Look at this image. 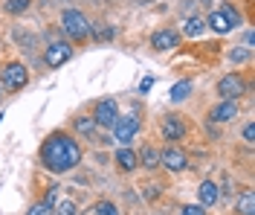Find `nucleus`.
<instances>
[{"label":"nucleus","mask_w":255,"mask_h":215,"mask_svg":"<svg viewBox=\"0 0 255 215\" xmlns=\"http://www.w3.org/2000/svg\"><path fill=\"white\" fill-rule=\"evenodd\" d=\"M41 163L47 166L49 172H55V175H64V172L76 169L81 163L79 143L70 134H61V131L49 134L44 140V146H41Z\"/></svg>","instance_id":"f257e3e1"},{"label":"nucleus","mask_w":255,"mask_h":215,"mask_svg":"<svg viewBox=\"0 0 255 215\" xmlns=\"http://www.w3.org/2000/svg\"><path fill=\"white\" fill-rule=\"evenodd\" d=\"M29 3H32V0H6V3H3V9H6L9 15H20V12H26V9H29Z\"/></svg>","instance_id":"412c9836"},{"label":"nucleus","mask_w":255,"mask_h":215,"mask_svg":"<svg viewBox=\"0 0 255 215\" xmlns=\"http://www.w3.org/2000/svg\"><path fill=\"white\" fill-rule=\"evenodd\" d=\"M139 116L136 114H125V116H119L116 122H113V140L116 143H122V146H128L133 137H136V131H139Z\"/></svg>","instance_id":"7ed1b4c3"},{"label":"nucleus","mask_w":255,"mask_h":215,"mask_svg":"<svg viewBox=\"0 0 255 215\" xmlns=\"http://www.w3.org/2000/svg\"><path fill=\"white\" fill-rule=\"evenodd\" d=\"M159 163L165 166L168 172H183L186 166H189V160H186V154L180 149H165L162 154H159Z\"/></svg>","instance_id":"6e6552de"},{"label":"nucleus","mask_w":255,"mask_h":215,"mask_svg":"<svg viewBox=\"0 0 255 215\" xmlns=\"http://www.w3.org/2000/svg\"><path fill=\"white\" fill-rule=\"evenodd\" d=\"M96 128H99V125H96L93 116H79V119H76V131H79L81 137H93L96 140Z\"/></svg>","instance_id":"2eb2a0df"},{"label":"nucleus","mask_w":255,"mask_h":215,"mask_svg":"<svg viewBox=\"0 0 255 215\" xmlns=\"http://www.w3.org/2000/svg\"><path fill=\"white\" fill-rule=\"evenodd\" d=\"M244 140H247V143L255 140V125H247V128H244Z\"/></svg>","instance_id":"bb28decb"},{"label":"nucleus","mask_w":255,"mask_h":215,"mask_svg":"<svg viewBox=\"0 0 255 215\" xmlns=\"http://www.w3.org/2000/svg\"><path fill=\"white\" fill-rule=\"evenodd\" d=\"M93 215H119V207L116 204H111V201H99V204H93V210H90Z\"/></svg>","instance_id":"aec40b11"},{"label":"nucleus","mask_w":255,"mask_h":215,"mask_svg":"<svg viewBox=\"0 0 255 215\" xmlns=\"http://www.w3.org/2000/svg\"><path fill=\"white\" fill-rule=\"evenodd\" d=\"M151 87H154V79H142V82H139V93H148Z\"/></svg>","instance_id":"cd10ccee"},{"label":"nucleus","mask_w":255,"mask_h":215,"mask_svg":"<svg viewBox=\"0 0 255 215\" xmlns=\"http://www.w3.org/2000/svg\"><path fill=\"white\" fill-rule=\"evenodd\" d=\"M116 166H119L122 172H133V169L139 166V160H136V154L130 149H116Z\"/></svg>","instance_id":"4468645a"},{"label":"nucleus","mask_w":255,"mask_h":215,"mask_svg":"<svg viewBox=\"0 0 255 215\" xmlns=\"http://www.w3.org/2000/svg\"><path fill=\"white\" fill-rule=\"evenodd\" d=\"M61 23H64V32L70 35L73 41H81V38H87V35L93 32L90 20H87V17L81 15L79 9H64Z\"/></svg>","instance_id":"f03ea898"},{"label":"nucleus","mask_w":255,"mask_h":215,"mask_svg":"<svg viewBox=\"0 0 255 215\" xmlns=\"http://www.w3.org/2000/svg\"><path fill=\"white\" fill-rule=\"evenodd\" d=\"M221 12H223L226 17H229V23H232V26H238V23H241V12L235 9V6H229V3H223V6H221Z\"/></svg>","instance_id":"5701e85b"},{"label":"nucleus","mask_w":255,"mask_h":215,"mask_svg":"<svg viewBox=\"0 0 255 215\" xmlns=\"http://www.w3.org/2000/svg\"><path fill=\"white\" fill-rule=\"evenodd\" d=\"M247 58H250V50H229V61H235V64L247 61Z\"/></svg>","instance_id":"393cba45"},{"label":"nucleus","mask_w":255,"mask_h":215,"mask_svg":"<svg viewBox=\"0 0 255 215\" xmlns=\"http://www.w3.org/2000/svg\"><path fill=\"white\" fill-rule=\"evenodd\" d=\"M197 192H200V207H215L218 198H221V189H218V183L215 181H203Z\"/></svg>","instance_id":"9b49d317"},{"label":"nucleus","mask_w":255,"mask_h":215,"mask_svg":"<svg viewBox=\"0 0 255 215\" xmlns=\"http://www.w3.org/2000/svg\"><path fill=\"white\" fill-rule=\"evenodd\" d=\"M162 134H165V140H183L186 137V122L177 114H168L165 122H162Z\"/></svg>","instance_id":"9d476101"},{"label":"nucleus","mask_w":255,"mask_h":215,"mask_svg":"<svg viewBox=\"0 0 255 215\" xmlns=\"http://www.w3.org/2000/svg\"><path fill=\"white\" fill-rule=\"evenodd\" d=\"M26 215H52V207H49L47 201H41V204L29 207V213H26Z\"/></svg>","instance_id":"b1692460"},{"label":"nucleus","mask_w":255,"mask_h":215,"mask_svg":"<svg viewBox=\"0 0 255 215\" xmlns=\"http://www.w3.org/2000/svg\"><path fill=\"white\" fill-rule=\"evenodd\" d=\"M0 82L6 84L9 90H20L23 84L29 82V70L23 64H17V61H12V64L3 67V73H0Z\"/></svg>","instance_id":"20e7f679"},{"label":"nucleus","mask_w":255,"mask_h":215,"mask_svg":"<svg viewBox=\"0 0 255 215\" xmlns=\"http://www.w3.org/2000/svg\"><path fill=\"white\" fill-rule=\"evenodd\" d=\"M93 119H96L99 128H113V122L119 119V105H116L113 99H102L99 105H96Z\"/></svg>","instance_id":"39448f33"},{"label":"nucleus","mask_w":255,"mask_h":215,"mask_svg":"<svg viewBox=\"0 0 255 215\" xmlns=\"http://www.w3.org/2000/svg\"><path fill=\"white\" fill-rule=\"evenodd\" d=\"M44 58H47L49 67H61V64H67V61L73 58V47H70V44H64V41H55V44H49V47H47Z\"/></svg>","instance_id":"423d86ee"},{"label":"nucleus","mask_w":255,"mask_h":215,"mask_svg":"<svg viewBox=\"0 0 255 215\" xmlns=\"http://www.w3.org/2000/svg\"><path fill=\"white\" fill-rule=\"evenodd\" d=\"M136 160H142L145 169H154V166H159V154L154 149H142V157H136Z\"/></svg>","instance_id":"4be33fe9"},{"label":"nucleus","mask_w":255,"mask_h":215,"mask_svg":"<svg viewBox=\"0 0 255 215\" xmlns=\"http://www.w3.org/2000/svg\"><path fill=\"white\" fill-rule=\"evenodd\" d=\"M189 93H191V82H189V79H183V82H177L174 87H171V93H168V96H171V102H183Z\"/></svg>","instance_id":"dca6fc26"},{"label":"nucleus","mask_w":255,"mask_h":215,"mask_svg":"<svg viewBox=\"0 0 255 215\" xmlns=\"http://www.w3.org/2000/svg\"><path fill=\"white\" fill-rule=\"evenodd\" d=\"M238 213L241 215H253L255 213V198H253V192H244L238 198Z\"/></svg>","instance_id":"6ab92c4d"},{"label":"nucleus","mask_w":255,"mask_h":215,"mask_svg":"<svg viewBox=\"0 0 255 215\" xmlns=\"http://www.w3.org/2000/svg\"><path fill=\"white\" fill-rule=\"evenodd\" d=\"M52 210H55L52 215H79V210H76V204H73L70 198H61L58 204H52Z\"/></svg>","instance_id":"f3484780"},{"label":"nucleus","mask_w":255,"mask_h":215,"mask_svg":"<svg viewBox=\"0 0 255 215\" xmlns=\"http://www.w3.org/2000/svg\"><path fill=\"white\" fill-rule=\"evenodd\" d=\"M206 26H212L215 32H221V35H226V32H229V29H235V26L229 23V17L223 15L221 9H218V12H212V15L206 17Z\"/></svg>","instance_id":"ddd939ff"},{"label":"nucleus","mask_w":255,"mask_h":215,"mask_svg":"<svg viewBox=\"0 0 255 215\" xmlns=\"http://www.w3.org/2000/svg\"><path fill=\"white\" fill-rule=\"evenodd\" d=\"M218 93H221L223 99H238L241 93H244V79H241L238 73L223 76L221 82H218Z\"/></svg>","instance_id":"0eeeda50"},{"label":"nucleus","mask_w":255,"mask_h":215,"mask_svg":"<svg viewBox=\"0 0 255 215\" xmlns=\"http://www.w3.org/2000/svg\"><path fill=\"white\" fill-rule=\"evenodd\" d=\"M177 41H180V35L174 32V29H159V32L151 35V47L157 52H165V50H174Z\"/></svg>","instance_id":"1a4fd4ad"},{"label":"nucleus","mask_w":255,"mask_h":215,"mask_svg":"<svg viewBox=\"0 0 255 215\" xmlns=\"http://www.w3.org/2000/svg\"><path fill=\"white\" fill-rule=\"evenodd\" d=\"M232 116H238V102L235 99H223L215 111H212V119L215 122H229Z\"/></svg>","instance_id":"f8f14e48"},{"label":"nucleus","mask_w":255,"mask_h":215,"mask_svg":"<svg viewBox=\"0 0 255 215\" xmlns=\"http://www.w3.org/2000/svg\"><path fill=\"white\" fill-rule=\"evenodd\" d=\"M203 29H206V20H200V17H189V20H186V26H183V32L189 35V38L200 35Z\"/></svg>","instance_id":"a211bd4d"},{"label":"nucleus","mask_w":255,"mask_h":215,"mask_svg":"<svg viewBox=\"0 0 255 215\" xmlns=\"http://www.w3.org/2000/svg\"><path fill=\"white\" fill-rule=\"evenodd\" d=\"M180 215H206V210L200 207V204H189V207H183Z\"/></svg>","instance_id":"a878e982"}]
</instances>
